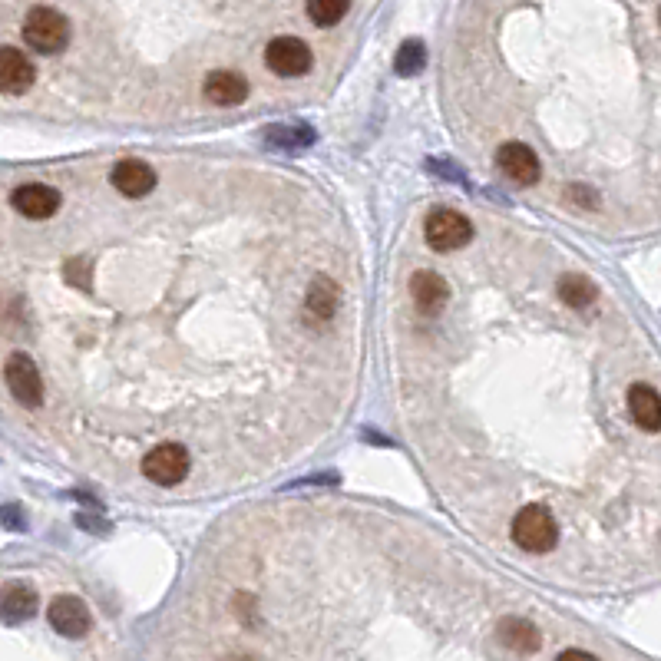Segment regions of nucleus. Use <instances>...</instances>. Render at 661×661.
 <instances>
[{"instance_id":"f257e3e1","label":"nucleus","mask_w":661,"mask_h":661,"mask_svg":"<svg viewBox=\"0 0 661 661\" xmlns=\"http://www.w3.org/2000/svg\"><path fill=\"white\" fill-rule=\"evenodd\" d=\"M509 536H513V543L526 552H549L559 543V526L546 506L529 503L516 513L513 526H509Z\"/></svg>"},{"instance_id":"f03ea898","label":"nucleus","mask_w":661,"mask_h":661,"mask_svg":"<svg viewBox=\"0 0 661 661\" xmlns=\"http://www.w3.org/2000/svg\"><path fill=\"white\" fill-rule=\"evenodd\" d=\"M24 43L37 53H60L70 43V20L53 7H34L24 17Z\"/></svg>"},{"instance_id":"7ed1b4c3","label":"nucleus","mask_w":661,"mask_h":661,"mask_svg":"<svg viewBox=\"0 0 661 661\" xmlns=\"http://www.w3.org/2000/svg\"><path fill=\"white\" fill-rule=\"evenodd\" d=\"M424 238L433 252H457L473 238V225L457 209H433L424 222Z\"/></svg>"},{"instance_id":"20e7f679","label":"nucleus","mask_w":661,"mask_h":661,"mask_svg":"<svg viewBox=\"0 0 661 661\" xmlns=\"http://www.w3.org/2000/svg\"><path fill=\"white\" fill-rule=\"evenodd\" d=\"M4 381L10 387V394L20 407L37 410L43 404V377L37 371V364L30 361L27 354H10L4 364Z\"/></svg>"},{"instance_id":"39448f33","label":"nucleus","mask_w":661,"mask_h":661,"mask_svg":"<svg viewBox=\"0 0 661 661\" xmlns=\"http://www.w3.org/2000/svg\"><path fill=\"white\" fill-rule=\"evenodd\" d=\"M143 473L146 480H153L156 486H176L186 480L189 473V453L182 443H159L146 453L143 460Z\"/></svg>"},{"instance_id":"423d86ee","label":"nucleus","mask_w":661,"mask_h":661,"mask_svg":"<svg viewBox=\"0 0 661 661\" xmlns=\"http://www.w3.org/2000/svg\"><path fill=\"white\" fill-rule=\"evenodd\" d=\"M265 63L268 70L278 73V77H305L311 70V50L305 40L298 37H275L272 43L265 47Z\"/></svg>"},{"instance_id":"0eeeda50","label":"nucleus","mask_w":661,"mask_h":661,"mask_svg":"<svg viewBox=\"0 0 661 661\" xmlns=\"http://www.w3.org/2000/svg\"><path fill=\"white\" fill-rule=\"evenodd\" d=\"M47 619L53 625V632H60L63 638H83L93 628V615L77 595H57L47 609Z\"/></svg>"},{"instance_id":"6e6552de","label":"nucleus","mask_w":661,"mask_h":661,"mask_svg":"<svg viewBox=\"0 0 661 661\" xmlns=\"http://www.w3.org/2000/svg\"><path fill=\"white\" fill-rule=\"evenodd\" d=\"M496 166L516 186H533V182H539V172H543L539 156L523 143H503L496 149Z\"/></svg>"},{"instance_id":"1a4fd4ad","label":"nucleus","mask_w":661,"mask_h":661,"mask_svg":"<svg viewBox=\"0 0 661 661\" xmlns=\"http://www.w3.org/2000/svg\"><path fill=\"white\" fill-rule=\"evenodd\" d=\"M60 192L53 186H43V182H27V186H17L10 192V205L24 215V219H50V215H57L60 209Z\"/></svg>"},{"instance_id":"9d476101","label":"nucleus","mask_w":661,"mask_h":661,"mask_svg":"<svg viewBox=\"0 0 661 661\" xmlns=\"http://www.w3.org/2000/svg\"><path fill=\"white\" fill-rule=\"evenodd\" d=\"M34 80H37V70H34V63L27 60L24 50L0 47V93L20 96L34 86Z\"/></svg>"},{"instance_id":"9b49d317","label":"nucleus","mask_w":661,"mask_h":661,"mask_svg":"<svg viewBox=\"0 0 661 661\" xmlns=\"http://www.w3.org/2000/svg\"><path fill=\"white\" fill-rule=\"evenodd\" d=\"M37 609H40V599L27 582H10L0 589V622L20 625V622L34 619Z\"/></svg>"},{"instance_id":"f8f14e48","label":"nucleus","mask_w":661,"mask_h":661,"mask_svg":"<svg viewBox=\"0 0 661 661\" xmlns=\"http://www.w3.org/2000/svg\"><path fill=\"white\" fill-rule=\"evenodd\" d=\"M110 179H113L116 192H123L126 199H143V195L156 189V172L149 169L143 159H123L113 169Z\"/></svg>"},{"instance_id":"ddd939ff","label":"nucleus","mask_w":661,"mask_h":661,"mask_svg":"<svg viewBox=\"0 0 661 661\" xmlns=\"http://www.w3.org/2000/svg\"><path fill=\"white\" fill-rule=\"evenodd\" d=\"M628 414H632L635 427L645 433L661 430V394L648 384H632L628 387Z\"/></svg>"},{"instance_id":"4468645a","label":"nucleus","mask_w":661,"mask_h":661,"mask_svg":"<svg viewBox=\"0 0 661 661\" xmlns=\"http://www.w3.org/2000/svg\"><path fill=\"white\" fill-rule=\"evenodd\" d=\"M496 638H500V645H506L509 652H516V655H533V652H539V645H543L539 628L526 619H516V615H509V619L496 625Z\"/></svg>"},{"instance_id":"2eb2a0df","label":"nucleus","mask_w":661,"mask_h":661,"mask_svg":"<svg viewBox=\"0 0 661 661\" xmlns=\"http://www.w3.org/2000/svg\"><path fill=\"white\" fill-rule=\"evenodd\" d=\"M205 96L215 106H238L248 100V80L235 70H215L205 77Z\"/></svg>"},{"instance_id":"dca6fc26","label":"nucleus","mask_w":661,"mask_h":661,"mask_svg":"<svg viewBox=\"0 0 661 661\" xmlns=\"http://www.w3.org/2000/svg\"><path fill=\"white\" fill-rule=\"evenodd\" d=\"M341 305V288L334 285L328 275H314L305 295V308L314 321H331L334 311Z\"/></svg>"},{"instance_id":"f3484780","label":"nucleus","mask_w":661,"mask_h":661,"mask_svg":"<svg viewBox=\"0 0 661 661\" xmlns=\"http://www.w3.org/2000/svg\"><path fill=\"white\" fill-rule=\"evenodd\" d=\"M262 143L268 149H285V153H298L314 143V129L308 123H275L262 133Z\"/></svg>"},{"instance_id":"a211bd4d","label":"nucleus","mask_w":661,"mask_h":661,"mask_svg":"<svg viewBox=\"0 0 661 661\" xmlns=\"http://www.w3.org/2000/svg\"><path fill=\"white\" fill-rule=\"evenodd\" d=\"M410 295H414L417 308H424V311H440L443 305H447L450 288H447V281H443L437 272H430V268H424V272H417L414 278H410Z\"/></svg>"},{"instance_id":"6ab92c4d","label":"nucleus","mask_w":661,"mask_h":661,"mask_svg":"<svg viewBox=\"0 0 661 661\" xmlns=\"http://www.w3.org/2000/svg\"><path fill=\"white\" fill-rule=\"evenodd\" d=\"M559 298H562V305H569V308H589V305H595V298H599V288L592 285L589 278H582V275H566L559 281Z\"/></svg>"},{"instance_id":"aec40b11","label":"nucleus","mask_w":661,"mask_h":661,"mask_svg":"<svg viewBox=\"0 0 661 661\" xmlns=\"http://www.w3.org/2000/svg\"><path fill=\"white\" fill-rule=\"evenodd\" d=\"M427 67V47L420 40H407L400 43L397 57H394V70L400 77H417L420 70Z\"/></svg>"},{"instance_id":"412c9836","label":"nucleus","mask_w":661,"mask_h":661,"mask_svg":"<svg viewBox=\"0 0 661 661\" xmlns=\"http://www.w3.org/2000/svg\"><path fill=\"white\" fill-rule=\"evenodd\" d=\"M305 7H308V17L318 27H334L348 14L351 0H305Z\"/></svg>"},{"instance_id":"4be33fe9","label":"nucleus","mask_w":661,"mask_h":661,"mask_svg":"<svg viewBox=\"0 0 661 661\" xmlns=\"http://www.w3.org/2000/svg\"><path fill=\"white\" fill-rule=\"evenodd\" d=\"M67 278L73 281V285L86 288V281H90V258H73V262L67 265Z\"/></svg>"},{"instance_id":"5701e85b","label":"nucleus","mask_w":661,"mask_h":661,"mask_svg":"<svg viewBox=\"0 0 661 661\" xmlns=\"http://www.w3.org/2000/svg\"><path fill=\"white\" fill-rule=\"evenodd\" d=\"M566 195H569V199L576 202V205H585V209H595V202H599V195H595L589 186H569Z\"/></svg>"},{"instance_id":"b1692460","label":"nucleus","mask_w":661,"mask_h":661,"mask_svg":"<svg viewBox=\"0 0 661 661\" xmlns=\"http://www.w3.org/2000/svg\"><path fill=\"white\" fill-rule=\"evenodd\" d=\"M556 661H599L592 652H582V648H569V652H562Z\"/></svg>"},{"instance_id":"393cba45","label":"nucleus","mask_w":661,"mask_h":661,"mask_svg":"<svg viewBox=\"0 0 661 661\" xmlns=\"http://www.w3.org/2000/svg\"><path fill=\"white\" fill-rule=\"evenodd\" d=\"M225 661H255L252 655H232V658H225Z\"/></svg>"},{"instance_id":"a878e982","label":"nucleus","mask_w":661,"mask_h":661,"mask_svg":"<svg viewBox=\"0 0 661 661\" xmlns=\"http://www.w3.org/2000/svg\"><path fill=\"white\" fill-rule=\"evenodd\" d=\"M658 24H661V10H658Z\"/></svg>"}]
</instances>
